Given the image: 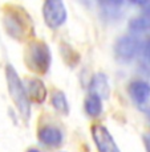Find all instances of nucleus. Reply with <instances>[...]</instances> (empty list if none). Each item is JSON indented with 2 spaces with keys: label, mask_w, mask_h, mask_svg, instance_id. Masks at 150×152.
Masks as SVG:
<instances>
[{
  "label": "nucleus",
  "mask_w": 150,
  "mask_h": 152,
  "mask_svg": "<svg viewBox=\"0 0 150 152\" xmlns=\"http://www.w3.org/2000/svg\"><path fill=\"white\" fill-rule=\"evenodd\" d=\"M25 90H27V95H28L29 101L35 102V103H43L45 101L47 89L40 80H36V78L28 80Z\"/></svg>",
  "instance_id": "9"
},
{
  "label": "nucleus",
  "mask_w": 150,
  "mask_h": 152,
  "mask_svg": "<svg viewBox=\"0 0 150 152\" xmlns=\"http://www.w3.org/2000/svg\"><path fill=\"white\" fill-rule=\"evenodd\" d=\"M92 136L95 140L98 152H120L113 136L108 131L106 127L101 124H95L92 127Z\"/></svg>",
  "instance_id": "6"
},
{
  "label": "nucleus",
  "mask_w": 150,
  "mask_h": 152,
  "mask_svg": "<svg viewBox=\"0 0 150 152\" xmlns=\"http://www.w3.org/2000/svg\"><path fill=\"white\" fill-rule=\"evenodd\" d=\"M85 111L89 116H98L102 113V102L101 97L90 93L85 99Z\"/></svg>",
  "instance_id": "11"
},
{
  "label": "nucleus",
  "mask_w": 150,
  "mask_h": 152,
  "mask_svg": "<svg viewBox=\"0 0 150 152\" xmlns=\"http://www.w3.org/2000/svg\"><path fill=\"white\" fill-rule=\"evenodd\" d=\"M142 50H143V57H145L146 61H148V62L150 64V39L145 42V45H143Z\"/></svg>",
  "instance_id": "15"
},
{
  "label": "nucleus",
  "mask_w": 150,
  "mask_h": 152,
  "mask_svg": "<svg viewBox=\"0 0 150 152\" xmlns=\"http://www.w3.org/2000/svg\"><path fill=\"white\" fill-rule=\"evenodd\" d=\"M141 49V42L134 36H122L114 44V53L116 57L121 61L129 62L137 56Z\"/></svg>",
  "instance_id": "5"
},
{
  "label": "nucleus",
  "mask_w": 150,
  "mask_h": 152,
  "mask_svg": "<svg viewBox=\"0 0 150 152\" xmlns=\"http://www.w3.org/2000/svg\"><path fill=\"white\" fill-rule=\"evenodd\" d=\"M129 28L132 32L136 33H141V32H146L150 29V15H145V16L134 17L129 23Z\"/></svg>",
  "instance_id": "12"
},
{
  "label": "nucleus",
  "mask_w": 150,
  "mask_h": 152,
  "mask_svg": "<svg viewBox=\"0 0 150 152\" xmlns=\"http://www.w3.org/2000/svg\"><path fill=\"white\" fill-rule=\"evenodd\" d=\"M89 93L97 94L101 98L109 97V83H108V77L104 73H97L93 75L89 85Z\"/></svg>",
  "instance_id": "10"
},
{
  "label": "nucleus",
  "mask_w": 150,
  "mask_h": 152,
  "mask_svg": "<svg viewBox=\"0 0 150 152\" xmlns=\"http://www.w3.org/2000/svg\"><path fill=\"white\" fill-rule=\"evenodd\" d=\"M122 1L123 0H98V3L102 7H112V8L120 7L122 4Z\"/></svg>",
  "instance_id": "14"
},
{
  "label": "nucleus",
  "mask_w": 150,
  "mask_h": 152,
  "mask_svg": "<svg viewBox=\"0 0 150 152\" xmlns=\"http://www.w3.org/2000/svg\"><path fill=\"white\" fill-rule=\"evenodd\" d=\"M27 152H40V151H39V150H36V148H29Z\"/></svg>",
  "instance_id": "18"
},
{
  "label": "nucleus",
  "mask_w": 150,
  "mask_h": 152,
  "mask_svg": "<svg viewBox=\"0 0 150 152\" xmlns=\"http://www.w3.org/2000/svg\"><path fill=\"white\" fill-rule=\"evenodd\" d=\"M143 143H145L146 151L150 152V134H146V135L143 136Z\"/></svg>",
  "instance_id": "16"
},
{
  "label": "nucleus",
  "mask_w": 150,
  "mask_h": 152,
  "mask_svg": "<svg viewBox=\"0 0 150 152\" xmlns=\"http://www.w3.org/2000/svg\"><path fill=\"white\" fill-rule=\"evenodd\" d=\"M24 60L29 70L37 74H45L52 64L49 46L43 41H31L25 49Z\"/></svg>",
  "instance_id": "2"
},
{
  "label": "nucleus",
  "mask_w": 150,
  "mask_h": 152,
  "mask_svg": "<svg viewBox=\"0 0 150 152\" xmlns=\"http://www.w3.org/2000/svg\"><path fill=\"white\" fill-rule=\"evenodd\" d=\"M5 78H7L8 91H10V95L12 98L13 103L16 104V107L21 113V115L28 118L29 114H31V103H29V98L27 95V90L23 86L21 80L17 75L15 68L10 64L5 66Z\"/></svg>",
  "instance_id": "3"
},
{
  "label": "nucleus",
  "mask_w": 150,
  "mask_h": 152,
  "mask_svg": "<svg viewBox=\"0 0 150 152\" xmlns=\"http://www.w3.org/2000/svg\"><path fill=\"white\" fill-rule=\"evenodd\" d=\"M52 104L58 113L61 114H68L69 113V104H68V101H67V97L64 95L63 91H56L52 94Z\"/></svg>",
  "instance_id": "13"
},
{
  "label": "nucleus",
  "mask_w": 150,
  "mask_h": 152,
  "mask_svg": "<svg viewBox=\"0 0 150 152\" xmlns=\"http://www.w3.org/2000/svg\"><path fill=\"white\" fill-rule=\"evenodd\" d=\"M43 17L51 29H57L67 20V8L64 0H44Z\"/></svg>",
  "instance_id": "4"
},
{
  "label": "nucleus",
  "mask_w": 150,
  "mask_h": 152,
  "mask_svg": "<svg viewBox=\"0 0 150 152\" xmlns=\"http://www.w3.org/2000/svg\"><path fill=\"white\" fill-rule=\"evenodd\" d=\"M129 1L136 4V5H145V4H148L150 0H129Z\"/></svg>",
  "instance_id": "17"
},
{
  "label": "nucleus",
  "mask_w": 150,
  "mask_h": 152,
  "mask_svg": "<svg viewBox=\"0 0 150 152\" xmlns=\"http://www.w3.org/2000/svg\"><path fill=\"white\" fill-rule=\"evenodd\" d=\"M128 91L136 103L143 104L150 98V83L142 80H136L133 82H130Z\"/></svg>",
  "instance_id": "7"
},
{
  "label": "nucleus",
  "mask_w": 150,
  "mask_h": 152,
  "mask_svg": "<svg viewBox=\"0 0 150 152\" xmlns=\"http://www.w3.org/2000/svg\"><path fill=\"white\" fill-rule=\"evenodd\" d=\"M3 25L12 39L17 41L27 40L33 33V24L23 7L7 5L3 10Z\"/></svg>",
  "instance_id": "1"
},
{
  "label": "nucleus",
  "mask_w": 150,
  "mask_h": 152,
  "mask_svg": "<svg viewBox=\"0 0 150 152\" xmlns=\"http://www.w3.org/2000/svg\"><path fill=\"white\" fill-rule=\"evenodd\" d=\"M39 140L48 147H60L63 143V132L55 126H44L39 130Z\"/></svg>",
  "instance_id": "8"
}]
</instances>
